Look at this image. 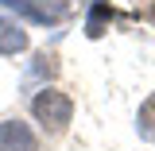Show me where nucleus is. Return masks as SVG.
<instances>
[{
  "mask_svg": "<svg viewBox=\"0 0 155 151\" xmlns=\"http://www.w3.org/2000/svg\"><path fill=\"white\" fill-rule=\"evenodd\" d=\"M31 116H35L47 132L58 136V132H66V124H70V116H74V101H70V93H62L54 85H43V89L31 97Z\"/></svg>",
  "mask_w": 155,
  "mask_h": 151,
  "instance_id": "f257e3e1",
  "label": "nucleus"
},
{
  "mask_svg": "<svg viewBox=\"0 0 155 151\" xmlns=\"http://www.w3.org/2000/svg\"><path fill=\"white\" fill-rule=\"evenodd\" d=\"M8 8H16L23 19L31 23H62L70 16V4L66 0H4Z\"/></svg>",
  "mask_w": 155,
  "mask_h": 151,
  "instance_id": "f03ea898",
  "label": "nucleus"
},
{
  "mask_svg": "<svg viewBox=\"0 0 155 151\" xmlns=\"http://www.w3.org/2000/svg\"><path fill=\"white\" fill-rule=\"evenodd\" d=\"M0 151H39V140L23 120H0Z\"/></svg>",
  "mask_w": 155,
  "mask_h": 151,
  "instance_id": "7ed1b4c3",
  "label": "nucleus"
},
{
  "mask_svg": "<svg viewBox=\"0 0 155 151\" xmlns=\"http://www.w3.org/2000/svg\"><path fill=\"white\" fill-rule=\"evenodd\" d=\"M31 47V39H27V31L19 27L16 19L0 16V54H23Z\"/></svg>",
  "mask_w": 155,
  "mask_h": 151,
  "instance_id": "20e7f679",
  "label": "nucleus"
},
{
  "mask_svg": "<svg viewBox=\"0 0 155 151\" xmlns=\"http://www.w3.org/2000/svg\"><path fill=\"white\" fill-rule=\"evenodd\" d=\"M113 19V8H109V0H97L93 4V12H89V19H85V35L97 39V35H105V23Z\"/></svg>",
  "mask_w": 155,
  "mask_h": 151,
  "instance_id": "39448f33",
  "label": "nucleus"
},
{
  "mask_svg": "<svg viewBox=\"0 0 155 151\" xmlns=\"http://www.w3.org/2000/svg\"><path fill=\"white\" fill-rule=\"evenodd\" d=\"M136 128H140V136H143V140H155V97H151V101H143Z\"/></svg>",
  "mask_w": 155,
  "mask_h": 151,
  "instance_id": "423d86ee",
  "label": "nucleus"
},
{
  "mask_svg": "<svg viewBox=\"0 0 155 151\" xmlns=\"http://www.w3.org/2000/svg\"><path fill=\"white\" fill-rule=\"evenodd\" d=\"M147 19H151V23H155V4H151V8H147Z\"/></svg>",
  "mask_w": 155,
  "mask_h": 151,
  "instance_id": "0eeeda50",
  "label": "nucleus"
}]
</instances>
